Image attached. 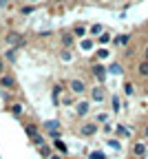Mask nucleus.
<instances>
[{"instance_id":"obj_29","label":"nucleus","mask_w":148,"mask_h":159,"mask_svg":"<svg viewBox=\"0 0 148 159\" xmlns=\"http://www.w3.org/2000/svg\"><path fill=\"white\" fill-rule=\"evenodd\" d=\"M109 40H111L109 33H102V35H99V42H109Z\"/></svg>"},{"instance_id":"obj_25","label":"nucleus","mask_w":148,"mask_h":159,"mask_svg":"<svg viewBox=\"0 0 148 159\" xmlns=\"http://www.w3.org/2000/svg\"><path fill=\"white\" fill-rule=\"evenodd\" d=\"M117 111H119V99L113 97V113H117Z\"/></svg>"},{"instance_id":"obj_20","label":"nucleus","mask_w":148,"mask_h":159,"mask_svg":"<svg viewBox=\"0 0 148 159\" xmlns=\"http://www.w3.org/2000/svg\"><path fill=\"white\" fill-rule=\"evenodd\" d=\"M128 40H131V35L124 33V35H119V38L115 40V44H128Z\"/></svg>"},{"instance_id":"obj_22","label":"nucleus","mask_w":148,"mask_h":159,"mask_svg":"<svg viewBox=\"0 0 148 159\" xmlns=\"http://www.w3.org/2000/svg\"><path fill=\"white\" fill-rule=\"evenodd\" d=\"M89 159H106V157H104V152H102V150H93V152L89 155Z\"/></svg>"},{"instance_id":"obj_10","label":"nucleus","mask_w":148,"mask_h":159,"mask_svg":"<svg viewBox=\"0 0 148 159\" xmlns=\"http://www.w3.org/2000/svg\"><path fill=\"white\" fill-rule=\"evenodd\" d=\"M137 75L139 77H148V62L146 60H141V62L137 64Z\"/></svg>"},{"instance_id":"obj_4","label":"nucleus","mask_w":148,"mask_h":159,"mask_svg":"<svg viewBox=\"0 0 148 159\" xmlns=\"http://www.w3.org/2000/svg\"><path fill=\"white\" fill-rule=\"evenodd\" d=\"M91 73H93V77H97L99 84H104V80H106V75H109V69L104 66V64H99V62H95L91 66Z\"/></svg>"},{"instance_id":"obj_21","label":"nucleus","mask_w":148,"mask_h":159,"mask_svg":"<svg viewBox=\"0 0 148 159\" xmlns=\"http://www.w3.org/2000/svg\"><path fill=\"white\" fill-rule=\"evenodd\" d=\"M53 144H55V148H58L60 152H67V146H64V142H62V139H55Z\"/></svg>"},{"instance_id":"obj_35","label":"nucleus","mask_w":148,"mask_h":159,"mask_svg":"<svg viewBox=\"0 0 148 159\" xmlns=\"http://www.w3.org/2000/svg\"><path fill=\"white\" fill-rule=\"evenodd\" d=\"M31 2H38V0H31Z\"/></svg>"},{"instance_id":"obj_9","label":"nucleus","mask_w":148,"mask_h":159,"mask_svg":"<svg viewBox=\"0 0 148 159\" xmlns=\"http://www.w3.org/2000/svg\"><path fill=\"white\" fill-rule=\"evenodd\" d=\"M9 111H11V115H16V117H22V113H25V108H22V104H20V102H13V104L9 106Z\"/></svg>"},{"instance_id":"obj_34","label":"nucleus","mask_w":148,"mask_h":159,"mask_svg":"<svg viewBox=\"0 0 148 159\" xmlns=\"http://www.w3.org/2000/svg\"><path fill=\"white\" fill-rule=\"evenodd\" d=\"M144 135H146V139H148V126H146V130H144Z\"/></svg>"},{"instance_id":"obj_17","label":"nucleus","mask_w":148,"mask_h":159,"mask_svg":"<svg viewBox=\"0 0 148 159\" xmlns=\"http://www.w3.org/2000/svg\"><path fill=\"white\" fill-rule=\"evenodd\" d=\"M40 155L44 157V159H51V157H53V150H51L49 146H42V148H40Z\"/></svg>"},{"instance_id":"obj_8","label":"nucleus","mask_w":148,"mask_h":159,"mask_svg":"<svg viewBox=\"0 0 148 159\" xmlns=\"http://www.w3.org/2000/svg\"><path fill=\"white\" fill-rule=\"evenodd\" d=\"M146 152H148L146 144H141V142H139V144H135V146H133V155H135V157H139V159H141Z\"/></svg>"},{"instance_id":"obj_31","label":"nucleus","mask_w":148,"mask_h":159,"mask_svg":"<svg viewBox=\"0 0 148 159\" xmlns=\"http://www.w3.org/2000/svg\"><path fill=\"white\" fill-rule=\"evenodd\" d=\"M144 60H146V62H148V47L144 49Z\"/></svg>"},{"instance_id":"obj_5","label":"nucleus","mask_w":148,"mask_h":159,"mask_svg":"<svg viewBox=\"0 0 148 159\" xmlns=\"http://www.w3.org/2000/svg\"><path fill=\"white\" fill-rule=\"evenodd\" d=\"M69 89H71V93H75V95H82L84 91H86V84H84L82 80H71V82H69Z\"/></svg>"},{"instance_id":"obj_13","label":"nucleus","mask_w":148,"mask_h":159,"mask_svg":"<svg viewBox=\"0 0 148 159\" xmlns=\"http://www.w3.org/2000/svg\"><path fill=\"white\" fill-rule=\"evenodd\" d=\"M44 128L49 130V133H58V128H60V122H55V119H51V122H44ZM62 130V128H60Z\"/></svg>"},{"instance_id":"obj_32","label":"nucleus","mask_w":148,"mask_h":159,"mask_svg":"<svg viewBox=\"0 0 148 159\" xmlns=\"http://www.w3.org/2000/svg\"><path fill=\"white\" fill-rule=\"evenodd\" d=\"M0 7H7V0H0Z\"/></svg>"},{"instance_id":"obj_19","label":"nucleus","mask_w":148,"mask_h":159,"mask_svg":"<svg viewBox=\"0 0 148 159\" xmlns=\"http://www.w3.org/2000/svg\"><path fill=\"white\" fill-rule=\"evenodd\" d=\"M124 93H126V95H133V93H135V84H133V82H126V84H124Z\"/></svg>"},{"instance_id":"obj_6","label":"nucleus","mask_w":148,"mask_h":159,"mask_svg":"<svg viewBox=\"0 0 148 159\" xmlns=\"http://www.w3.org/2000/svg\"><path fill=\"white\" fill-rule=\"evenodd\" d=\"M91 97H93V102H104V99H106V91H104L102 86H95L93 91H91Z\"/></svg>"},{"instance_id":"obj_3","label":"nucleus","mask_w":148,"mask_h":159,"mask_svg":"<svg viewBox=\"0 0 148 159\" xmlns=\"http://www.w3.org/2000/svg\"><path fill=\"white\" fill-rule=\"evenodd\" d=\"M0 86L7 89V91H18V82H16V77L11 73H2V75H0Z\"/></svg>"},{"instance_id":"obj_7","label":"nucleus","mask_w":148,"mask_h":159,"mask_svg":"<svg viewBox=\"0 0 148 159\" xmlns=\"http://www.w3.org/2000/svg\"><path fill=\"white\" fill-rule=\"evenodd\" d=\"M73 40H75L73 33H62V35H60V44L64 47V49H69V47L73 44Z\"/></svg>"},{"instance_id":"obj_28","label":"nucleus","mask_w":148,"mask_h":159,"mask_svg":"<svg viewBox=\"0 0 148 159\" xmlns=\"http://www.w3.org/2000/svg\"><path fill=\"white\" fill-rule=\"evenodd\" d=\"M60 55H62V60H71V53H69V49H64V51H62Z\"/></svg>"},{"instance_id":"obj_15","label":"nucleus","mask_w":148,"mask_h":159,"mask_svg":"<svg viewBox=\"0 0 148 159\" xmlns=\"http://www.w3.org/2000/svg\"><path fill=\"white\" fill-rule=\"evenodd\" d=\"M62 91H64V86H62V84H55V86H53V104H55V106H58V95H60Z\"/></svg>"},{"instance_id":"obj_33","label":"nucleus","mask_w":148,"mask_h":159,"mask_svg":"<svg viewBox=\"0 0 148 159\" xmlns=\"http://www.w3.org/2000/svg\"><path fill=\"white\" fill-rule=\"evenodd\" d=\"M51 159H64V157H60V155H53V157H51Z\"/></svg>"},{"instance_id":"obj_12","label":"nucleus","mask_w":148,"mask_h":159,"mask_svg":"<svg viewBox=\"0 0 148 159\" xmlns=\"http://www.w3.org/2000/svg\"><path fill=\"white\" fill-rule=\"evenodd\" d=\"M89 108H91V102H80L77 104V117H84L89 113Z\"/></svg>"},{"instance_id":"obj_26","label":"nucleus","mask_w":148,"mask_h":159,"mask_svg":"<svg viewBox=\"0 0 148 159\" xmlns=\"http://www.w3.org/2000/svg\"><path fill=\"white\" fill-rule=\"evenodd\" d=\"M109 146L115 148V150H119V142H115V139H109Z\"/></svg>"},{"instance_id":"obj_24","label":"nucleus","mask_w":148,"mask_h":159,"mask_svg":"<svg viewBox=\"0 0 148 159\" xmlns=\"http://www.w3.org/2000/svg\"><path fill=\"white\" fill-rule=\"evenodd\" d=\"M106 117H109L106 113H99V115H97V117L93 119V122H106Z\"/></svg>"},{"instance_id":"obj_11","label":"nucleus","mask_w":148,"mask_h":159,"mask_svg":"<svg viewBox=\"0 0 148 159\" xmlns=\"http://www.w3.org/2000/svg\"><path fill=\"white\" fill-rule=\"evenodd\" d=\"M25 133H27V135H29L31 139L40 135V130H38V126H35V124H25Z\"/></svg>"},{"instance_id":"obj_16","label":"nucleus","mask_w":148,"mask_h":159,"mask_svg":"<svg viewBox=\"0 0 148 159\" xmlns=\"http://www.w3.org/2000/svg\"><path fill=\"white\" fill-rule=\"evenodd\" d=\"M102 31H104V27H102V25H93V27L89 29V33H91V35H97V38L102 35Z\"/></svg>"},{"instance_id":"obj_18","label":"nucleus","mask_w":148,"mask_h":159,"mask_svg":"<svg viewBox=\"0 0 148 159\" xmlns=\"http://www.w3.org/2000/svg\"><path fill=\"white\" fill-rule=\"evenodd\" d=\"M109 73H115V75H119V73H122V64H119V62H113V64L109 66Z\"/></svg>"},{"instance_id":"obj_27","label":"nucleus","mask_w":148,"mask_h":159,"mask_svg":"<svg viewBox=\"0 0 148 159\" xmlns=\"http://www.w3.org/2000/svg\"><path fill=\"white\" fill-rule=\"evenodd\" d=\"M35 7H22V9H20V13H22V16H27V13H31Z\"/></svg>"},{"instance_id":"obj_14","label":"nucleus","mask_w":148,"mask_h":159,"mask_svg":"<svg viewBox=\"0 0 148 159\" xmlns=\"http://www.w3.org/2000/svg\"><path fill=\"white\" fill-rule=\"evenodd\" d=\"M73 35H75V38H84V35H86V27H82V25H77V27L73 29Z\"/></svg>"},{"instance_id":"obj_30","label":"nucleus","mask_w":148,"mask_h":159,"mask_svg":"<svg viewBox=\"0 0 148 159\" xmlns=\"http://www.w3.org/2000/svg\"><path fill=\"white\" fill-rule=\"evenodd\" d=\"M2 73H5V60L0 57V75H2Z\"/></svg>"},{"instance_id":"obj_2","label":"nucleus","mask_w":148,"mask_h":159,"mask_svg":"<svg viewBox=\"0 0 148 159\" xmlns=\"http://www.w3.org/2000/svg\"><path fill=\"white\" fill-rule=\"evenodd\" d=\"M97 130H99L97 122H84V124L80 126V135H82V137H95Z\"/></svg>"},{"instance_id":"obj_23","label":"nucleus","mask_w":148,"mask_h":159,"mask_svg":"<svg viewBox=\"0 0 148 159\" xmlns=\"http://www.w3.org/2000/svg\"><path fill=\"white\" fill-rule=\"evenodd\" d=\"M16 57H18V49H11L7 53V60H9V62H16Z\"/></svg>"},{"instance_id":"obj_1","label":"nucleus","mask_w":148,"mask_h":159,"mask_svg":"<svg viewBox=\"0 0 148 159\" xmlns=\"http://www.w3.org/2000/svg\"><path fill=\"white\" fill-rule=\"evenodd\" d=\"M5 42H7L11 49H20V47H25V44H27V38H25L22 33H18V31H7Z\"/></svg>"}]
</instances>
